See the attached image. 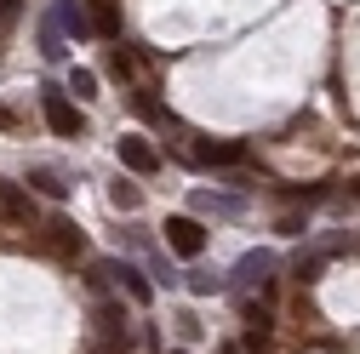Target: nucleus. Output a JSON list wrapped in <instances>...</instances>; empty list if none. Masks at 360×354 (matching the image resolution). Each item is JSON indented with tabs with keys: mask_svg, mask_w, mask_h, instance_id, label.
<instances>
[{
	"mask_svg": "<svg viewBox=\"0 0 360 354\" xmlns=\"http://www.w3.org/2000/svg\"><path fill=\"white\" fill-rule=\"evenodd\" d=\"M275 275V251H246L240 269H235V286H252V280H269Z\"/></svg>",
	"mask_w": 360,
	"mask_h": 354,
	"instance_id": "5",
	"label": "nucleus"
},
{
	"mask_svg": "<svg viewBox=\"0 0 360 354\" xmlns=\"http://www.w3.org/2000/svg\"><path fill=\"white\" fill-rule=\"evenodd\" d=\"M58 18L69 23V34H75V40H86V34H98V29H92V18H86V12L75 6V0H63V6H58Z\"/></svg>",
	"mask_w": 360,
	"mask_h": 354,
	"instance_id": "9",
	"label": "nucleus"
},
{
	"mask_svg": "<svg viewBox=\"0 0 360 354\" xmlns=\"http://www.w3.org/2000/svg\"><path fill=\"white\" fill-rule=\"evenodd\" d=\"M195 211H223V217H229V211H240V200H223V195H195Z\"/></svg>",
	"mask_w": 360,
	"mask_h": 354,
	"instance_id": "13",
	"label": "nucleus"
},
{
	"mask_svg": "<svg viewBox=\"0 0 360 354\" xmlns=\"http://www.w3.org/2000/svg\"><path fill=\"white\" fill-rule=\"evenodd\" d=\"M18 126V109H6V103H0V131H12Z\"/></svg>",
	"mask_w": 360,
	"mask_h": 354,
	"instance_id": "18",
	"label": "nucleus"
},
{
	"mask_svg": "<svg viewBox=\"0 0 360 354\" xmlns=\"http://www.w3.org/2000/svg\"><path fill=\"white\" fill-rule=\"evenodd\" d=\"M29 183H34L40 195H52V200H63V195H69V183H63V177H52V171H34Z\"/></svg>",
	"mask_w": 360,
	"mask_h": 354,
	"instance_id": "15",
	"label": "nucleus"
},
{
	"mask_svg": "<svg viewBox=\"0 0 360 354\" xmlns=\"http://www.w3.org/2000/svg\"><path fill=\"white\" fill-rule=\"evenodd\" d=\"M195 160H206V166H235V160H240V149H235V143H200V149H195Z\"/></svg>",
	"mask_w": 360,
	"mask_h": 354,
	"instance_id": "10",
	"label": "nucleus"
},
{
	"mask_svg": "<svg viewBox=\"0 0 360 354\" xmlns=\"http://www.w3.org/2000/svg\"><path fill=\"white\" fill-rule=\"evenodd\" d=\"M46 240H52V251H63V257H75V251H86V235L69 223V217H58V223H46Z\"/></svg>",
	"mask_w": 360,
	"mask_h": 354,
	"instance_id": "6",
	"label": "nucleus"
},
{
	"mask_svg": "<svg viewBox=\"0 0 360 354\" xmlns=\"http://www.w3.org/2000/svg\"><path fill=\"white\" fill-rule=\"evenodd\" d=\"M40 109H46V126L58 131V138H80V131H86V114L58 92V86H46V92H40Z\"/></svg>",
	"mask_w": 360,
	"mask_h": 354,
	"instance_id": "1",
	"label": "nucleus"
},
{
	"mask_svg": "<svg viewBox=\"0 0 360 354\" xmlns=\"http://www.w3.org/2000/svg\"><path fill=\"white\" fill-rule=\"evenodd\" d=\"M172 354H189V348H172Z\"/></svg>",
	"mask_w": 360,
	"mask_h": 354,
	"instance_id": "22",
	"label": "nucleus"
},
{
	"mask_svg": "<svg viewBox=\"0 0 360 354\" xmlns=\"http://www.w3.org/2000/svg\"><path fill=\"white\" fill-rule=\"evenodd\" d=\"M349 195H354V200H360V177H354V183H349Z\"/></svg>",
	"mask_w": 360,
	"mask_h": 354,
	"instance_id": "21",
	"label": "nucleus"
},
{
	"mask_svg": "<svg viewBox=\"0 0 360 354\" xmlns=\"http://www.w3.org/2000/svg\"><path fill=\"white\" fill-rule=\"evenodd\" d=\"M92 29L109 34V40L120 34V6H115V0H92Z\"/></svg>",
	"mask_w": 360,
	"mask_h": 354,
	"instance_id": "8",
	"label": "nucleus"
},
{
	"mask_svg": "<svg viewBox=\"0 0 360 354\" xmlns=\"http://www.w3.org/2000/svg\"><path fill=\"white\" fill-rule=\"evenodd\" d=\"M115 155H120L126 171H138V177H155L160 171V155H155L149 138H115Z\"/></svg>",
	"mask_w": 360,
	"mask_h": 354,
	"instance_id": "2",
	"label": "nucleus"
},
{
	"mask_svg": "<svg viewBox=\"0 0 360 354\" xmlns=\"http://www.w3.org/2000/svg\"><path fill=\"white\" fill-rule=\"evenodd\" d=\"M217 354H246V348H240V343H223V348H217Z\"/></svg>",
	"mask_w": 360,
	"mask_h": 354,
	"instance_id": "20",
	"label": "nucleus"
},
{
	"mask_svg": "<svg viewBox=\"0 0 360 354\" xmlns=\"http://www.w3.org/2000/svg\"><path fill=\"white\" fill-rule=\"evenodd\" d=\"M69 92H75V98H98V74H92V69H75V74H69Z\"/></svg>",
	"mask_w": 360,
	"mask_h": 354,
	"instance_id": "14",
	"label": "nucleus"
},
{
	"mask_svg": "<svg viewBox=\"0 0 360 354\" xmlns=\"http://www.w3.org/2000/svg\"><path fill=\"white\" fill-rule=\"evenodd\" d=\"M109 206L138 211V206H143V189H138V183H109Z\"/></svg>",
	"mask_w": 360,
	"mask_h": 354,
	"instance_id": "11",
	"label": "nucleus"
},
{
	"mask_svg": "<svg viewBox=\"0 0 360 354\" xmlns=\"http://www.w3.org/2000/svg\"><path fill=\"white\" fill-rule=\"evenodd\" d=\"M103 69H109L115 80H131V74H138V63H131V52H120V46H115V52L103 58Z\"/></svg>",
	"mask_w": 360,
	"mask_h": 354,
	"instance_id": "12",
	"label": "nucleus"
},
{
	"mask_svg": "<svg viewBox=\"0 0 360 354\" xmlns=\"http://www.w3.org/2000/svg\"><path fill=\"white\" fill-rule=\"evenodd\" d=\"M269 326H275V320H269V308H263V303H246V332L269 337Z\"/></svg>",
	"mask_w": 360,
	"mask_h": 354,
	"instance_id": "16",
	"label": "nucleus"
},
{
	"mask_svg": "<svg viewBox=\"0 0 360 354\" xmlns=\"http://www.w3.org/2000/svg\"><path fill=\"white\" fill-rule=\"evenodd\" d=\"M0 211L12 217V223H23V229H34V200L18 189V183H0Z\"/></svg>",
	"mask_w": 360,
	"mask_h": 354,
	"instance_id": "4",
	"label": "nucleus"
},
{
	"mask_svg": "<svg viewBox=\"0 0 360 354\" xmlns=\"http://www.w3.org/2000/svg\"><path fill=\"white\" fill-rule=\"evenodd\" d=\"M103 269H109V275H120V286H126V297H131V303H149V297H155V291H149V280L131 269V263H103Z\"/></svg>",
	"mask_w": 360,
	"mask_h": 354,
	"instance_id": "7",
	"label": "nucleus"
},
{
	"mask_svg": "<svg viewBox=\"0 0 360 354\" xmlns=\"http://www.w3.org/2000/svg\"><path fill=\"white\" fill-rule=\"evenodd\" d=\"M166 246L177 257H200L206 251V229L195 223V217H166Z\"/></svg>",
	"mask_w": 360,
	"mask_h": 354,
	"instance_id": "3",
	"label": "nucleus"
},
{
	"mask_svg": "<svg viewBox=\"0 0 360 354\" xmlns=\"http://www.w3.org/2000/svg\"><path fill=\"white\" fill-rule=\"evenodd\" d=\"M6 18H18V0H0V23H6Z\"/></svg>",
	"mask_w": 360,
	"mask_h": 354,
	"instance_id": "19",
	"label": "nucleus"
},
{
	"mask_svg": "<svg viewBox=\"0 0 360 354\" xmlns=\"http://www.w3.org/2000/svg\"><path fill=\"white\" fill-rule=\"evenodd\" d=\"M40 52H46V58H63V40H58V29H52V23L40 29Z\"/></svg>",
	"mask_w": 360,
	"mask_h": 354,
	"instance_id": "17",
	"label": "nucleus"
}]
</instances>
